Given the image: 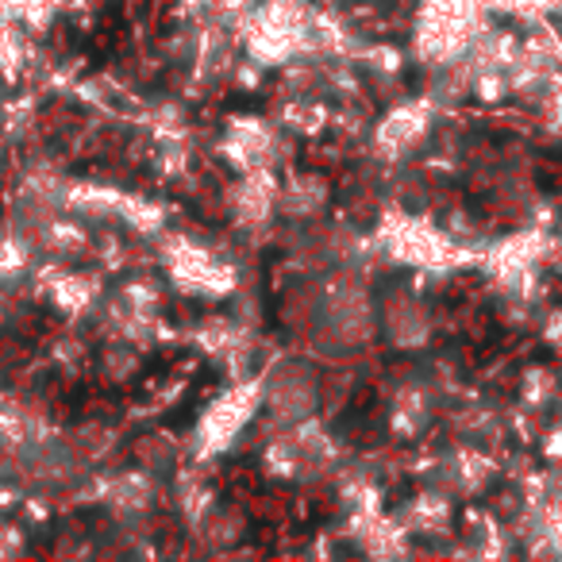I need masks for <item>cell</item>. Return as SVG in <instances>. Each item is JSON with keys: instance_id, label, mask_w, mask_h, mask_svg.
Returning a JSON list of instances; mask_svg holds the SVG:
<instances>
[{"instance_id": "3", "label": "cell", "mask_w": 562, "mask_h": 562, "mask_svg": "<svg viewBox=\"0 0 562 562\" xmlns=\"http://www.w3.org/2000/svg\"><path fill=\"white\" fill-rule=\"evenodd\" d=\"M258 408H262V382L235 378V385H227V390L201 413L193 436H189V454H193L196 462L227 454L239 443L243 428L255 420Z\"/></svg>"}, {"instance_id": "14", "label": "cell", "mask_w": 562, "mask_h": 562, "mask_svg": "<svg viewBox=\"0 0 562 562\" xmlns=\"http://www.w3.org/2000/svg\"><path fill=\"white\" fill-rule=\"evenodd\" d=\"M324 201H328V186H324L321 178H313V173L293 178L290 186H281V193H278V209L293 220H308L313 212L324 209Z\"/></svg>"}, {"instance_id": "20", "label": "cell", "mask_w": 562, "mask_h": 562, "mask_svg": "<svg viewBox=\"0 0 562 562\" xmlns=\"http://www.w3.org/2000/svg\"><path fill=\"white\" fill-rule=\"evenodd\" d=\"M539 551L562 554V493H554L543 508V539H539Z\"/></svg>"}, {"instance_id": "7", "label": "cell", "mask_w": 562, "mask_h": 562, "mask_svg": "<svg viewBox=\"0 0 562 562\" xmlns=\"http://www.w3.org/2000/svg\"><path fill=\"white\" fill-rule=\"evenodd\" d=\"M278 132H281V124H270V120H262V116H227L220 155L239 173L270 166L273 155H278Z\"/></svg>"}, {"instance_id": "21", "label": "cell", "mask_w": 562, "mask_h": 562, "mask_svg": "<svg viewBox=\"0 0 562 562\" xmlns=\"http://www.w3.org/2000/svg\"><path fill=\"white\" fill-rule=\"evenodd\" d=\"M543 339L554 347V351H562V313H551L543 324Z\"/></svg>"}, {"instance_id": "10", "label": "cell", "mask_w": 562, "mask_h": 562, "mask_svg": "<svg viewBox=\"0 0 562 562\" xmlns=\"http://www.w3.org/2000/svg\"><path fill=\"white\" fill-rule=\"evenodd\" d=\"M150 501H155V477L147 470H127V474L109 477V485H104V505L120 520H135V516L150 513Z\"/></svg>"}, {"instance_id": "17", "label": "cell", "mask_w": 562, "mask_h": 562, "mask_svg": "<svg viewBox=\"0 0 562 562\" xmlns=\"http://www.w3.org/2000/svg\"><path fill=\"white\" fill-rule=\"evenodd\" d=\"M554 397H559V382H554L551 370H528V374H524V385H520L524 408L543 413V408L554 405Z\"/></svg>"}, {"instance_id": "19", "label": "cell", "mask_w": 562, "mask_h": 562, "mask_svg": "<svg viewBox=\"0 0 562 562\" xmlns=\"http://www.w3.org/2000/svg\"><path fill=\"white\" fill-rule=\"evenodd\" d=\"M359 58L374 74H385V78H393V74H397L401 66H405V55H401V50L393 47V43H374V47H362Z\"/></svg>"}, {"instance_id": "11", "label": "cell", "mask_w": 562, "mask_h": 562, "mask_svg": "<svg viewBox=\"0 0 562 562\" xmlns=\"http://www.w3.org/2000/svg\"><path fill=\"white\" fill-rule=\"evenodd\" d=\"M47 293L55 301L58 313L66 316H86L89 308L101 301V281L93 273H74V270H50Z\"/></svg>"}, {"instance_id": "18", "label": "cell", "mask_w": 562, "mask_h": 562, "mask_svg": "<svg viewBox=\"0 0 562 562\" xmlns=\"http://www.w3.org/2000/svg\"><path fill=\"white\" fill-rule=\"evenodd\" d=\"M16 27L20 24L0 16V74L4 78H16L20 66H24V40H20Z\"/></svg>"}, {"instance_id": "4", "label": "cell", "mask_w": 562, "mask_h": 562, "mask_svg": "<svg viewBox=\"0 0 562 562\" xmlns=\"http://www.w3.org/2000/svg\"><path fill=\"white\" fill-rule=\"evenodd\" d=\"M162 266L173 285L181 293H193V297H232L239 290V270L220 250L186 239V235L166 243Z\"/></svg>"}, {"instance_id": "2", "label": "cell", "mask_w": 562, "mask_h": 562, "mask_svg": "<svg viewBox=\"0 0 562 562\" xmlns=\"http://www.w3.org/2000/svg\"><path fill=\"white\" fill-rule=\"evenodd\" d=\"M308 9L301 0H258L247 4L235 35L247 47V58L258 63L262 70H285L297 58L308 55Z\"/></svg>"}, {"instance_id": "15", "label": "cell", "mask_w": 562, "mask_h": 562, "mask_svg": "<svg viewBox=\"0 0 562 562\" xmlns=\"http://www.w3.org/2000/svg\"><path fill=\"white\" fill-rule=\"evenodd\" d=\"M328 116H331L328 104L316 101V97L308 93V97H293V101L281 109L278 124L285 127V132H297V135H321L324 124H328Z\"/></svg>"}, {"instance_id": "1", "label": "cell", "mask_w": 562, "mask_h": 562, "mask_svg": "<svg viewBox=\"0 0 562 562\" xmlns=\"http://www.w3.org/2000/svg\"><path fill=\"white\" fill-rule=\"evenodd\" d=\"M482 0H420L413 16V55L431 70L459 66L485 32Z\"/></svg>"}, {"instance_id": "13", "label": "cell", "mask_w": 562, "mask_h": 562, "mask_svg": "<svg viewBox=\"0 0 562 562\" xmlns=\"http://www.w3.org/2000/svg\"><path fill=\"white\" fill-rule=\"evenodd\" d=\"M385 324H390V336L397 339L401 347H420L424 339L431 336V321L428 308L413 297H397L390 308H385Z\"/></svg>"}, {"instance_id": "9", "label": "cell", "mask_w": 562, "mask_h": 562, "mask_svg": "<svg viewBox=\"0 0 562 562\" xmlns=\"http://www.w3.org/2000/svg\"><path fill=\"white\" fill-rule=\"evenodd\" d=\"M262 405H270L285 424L308 420V416H313V405H316L313 378L297 367L278 370V378H273L270 385H262Z\"/></svg>"}, {"instance_id": "8", "label": "cell", "mask_w": 562, "mask_h": 562, "mask_svg": "<svg viewBox=\"0 0 562 562\" xmlns=\"http://www.w3.org/2000/svg\"><path fill=\"white\" fill-rule=\"evenodd\" d=\"M278 178L270 173V166H258V170H243V178L227 193V209H232L235 224L243 227H262L270 224V216L278 212Z\"/></svg>"}, {"instance_id": "6", "label": "cell", "mask_w": 562, "mask_h": 562, "mask_svg": "<svg viewBox=\"0 0 562 562\" xmlns=\"http://www.w3.org/2000/svg\"><path fill=\"white\" fill-rule=\"evenodd\" d=\"M439 104L431 97H413V101H401L378 120L374 127V150L382 158H405L428 139L431 124H436Z\"/></svg>"}, {"instance_id": "16", "label": "cell", "mask_w": 562, "mask_h": 562, "mask_svg": "<svg viewBox=\"0 0 562 562\" xmlns=\"http://www.w3.org/2000/svg\"><path fill=\"white\" fill-rule=\"evenodd\" d=\"M58 12H63V0H0V16L32 32H47Z\"/></svg>"}, {"instance_id": "12", "label": "cell", "mask_w": 562, "mask_h": 562, "mask_svg": "<svg viewBox=\"0 0 562 562\" xmlns=\"http://www.w3.org/2000/svg\"><path fill=\"white\" fill-rule=\"evenodd\" d=\"M408 531L416 536H436V531H447L451 524V493L447 490H424L408 501V508L401 513Z\"/></svg>"}, {"instance_id": "5", "label": "cell", "mask_w": 562, "mask_h": 562, "mask_svg": "<svg viewBox=\"0 0 562 562\" xmlns=\"http://www.w3.org/2000/svg\"><path fill=\"white\" fill-rule=\"evenodd\" d=\"M378 243H382V250L390 258L420 266V270H447V266L459 262L447 232H439L428 220L408 216V212H390L382 220V227H378Z\"/></svg>"}]
</instances>
